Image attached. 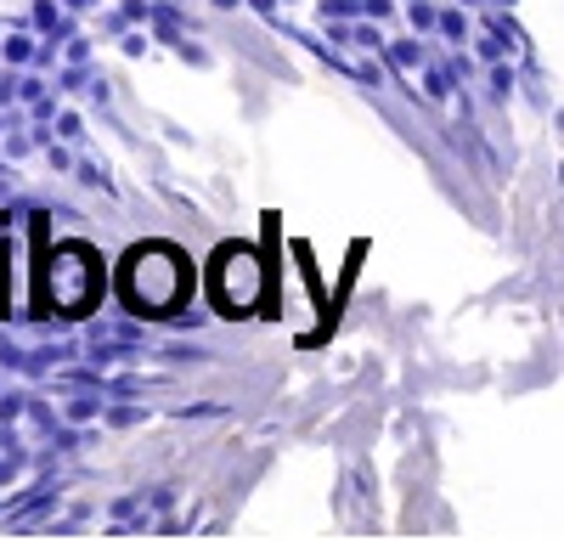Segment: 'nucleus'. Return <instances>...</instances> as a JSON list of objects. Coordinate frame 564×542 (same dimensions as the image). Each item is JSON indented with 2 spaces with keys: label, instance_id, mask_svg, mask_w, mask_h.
<instances>
[{
  "label": "nucleus",
  "instance_id": "obj_1",
  "mask_svg": "<svg viewBox=\"0 0 564 542\" xmlns=\"http://www.w3.org/2000/svg\"><path fill=\"white\" fill-rule=\"evenodd\" d=\"M186 289H193V265H186V254L170 249V243L130 249V260L119 271V294L135 316H175Z\"/></svg>",
  "mask_w": 564,
  "mask_h": 542
},
{
  "label": "nucleus",
  "instance_id": "obj_3",
  "mask_svg": "<svg viewBox=\"0 0 564 542\" xmlns=\"http://www.w3.org/2000/svg\"><path fill=\"white\" fill-rule=\"evenodd\" d=\"M52 300L63 305V311H85L90 300H97V289H102V265H97V254H90L85 243H68V249H57L52 254Z\"/></svg>",
  "mask_w": 564,
  "mask_h": 542
},
{
  "label": "nucleus",
  "instance_id": "obj_2",
  "mask_svg": "<svg viewBox=\"0 0 564 542\" xmlns=\"http://www.w3.org/2000/svg\"><path fill=\"white\" fill-rule=\"evenodd\" d=\"M209 300H215L220 316L260 311V300H265V265H260V254L254 249H238V243L220 249L215 265H209Z\"/></svg>",
  "mask_w": 564,
  "mask_h": 542
}]
</instances>
